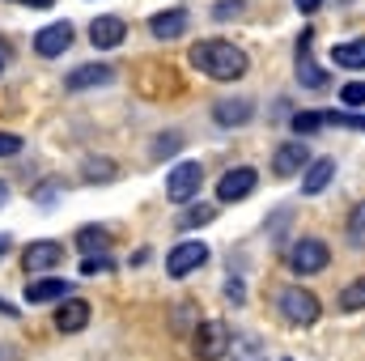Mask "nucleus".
<instances>
[{"instance_id":"1","label":"nucleus","mask_w":365,"mask_h":361,"mask_svg":"<svg viewBox=\"0 0 365 361\" xmlns=\"http://www.w3.org/2000/svg\"><path fill=\"white\" fill-rule=\"evenodd\" d=\"M191 64L204 77H212V81H238L251 68V60L242 56V47H234L230 39H200L191 47Z\"/></svg>"},{"instance_id":"2","label":"nucleus","mask_w":365,"mask_h":361,"mask_svg":"<svg viewBox=\"0 0 365 361\" xmlns=\"http://www.w3.org/2000/svg\"><path fill=\"white\" fill-rule=\"evenodd\" d=\"M276 310H280L293 327H310V323H319V315H323L319 298H314L310 289H302V285L280 289V293H276Z\"/></svg>"},{"instance_id":"3","label":"nucleus","mask_w":365,"mask_h":361,"mask_svg":"<svg viewBox=\"0 0 365 361\" xmlns=\"http://www.w3.org/2000/svg\"><path fill=\"white\" fill-rule=\"evenodd\" d=\"M191 353L200 361H221L230 353V327L221 319H204L195 323V336H191Z\"/></svg>"},{"instance_id":"4","label":"nucleus","mask_w":365,"mask_h":361,"mask_svg":"<svg viewBox=\"0 0 365 361\" xmlns=\"http://www.w3.org/2000/svg\"><path fill=\"white\" fill-rule=\"evenodd\" d=\"M327 264H331V247L323 238H297L289 247V272H297V276H314Z\"/></svg>"},{"instance_id":"5","label":"nucleus","mask_w":365,"mask_h":361,"mask_svg":"<svg viewBox=\"0 0 365 361\" xmlns=\"http://www.w3.org/2000/svg\"><path fill=\"white\" fill-rule=\"evenodd\" d=\"M200 183H204V166H200V162H179V166L170 171V179H166V195H170L175 204H191L195 191H200Z\"/></svg>"},{"instance_id":"6","label":"nucleus","mask_w":365,"mask_h":361,"mask_svg":"<svg viewBox=\"0 0 365 361\" xmlns=\"http://www.w3.org/2000/svg\"><path fill=\"white\" fill-rule=\"evenodd\" d=\"M255 183H259V175L251 166H234V171H225L217 179V195H221V204H238V200H247L255 191Z\"/></svg>"},{"instance_id":"7","label":"nucleus","mask_w":365,"mask_h":361,"mask_svg":"<svg viewBox=\"0 0 365 361\" xmlns=\"http://www.w3.org/2000/svg\"><path fill=\"white\" fill-rule=\"evenodd\" d=\"M208 264V247L204 243H179L175 251H170V260H166V272L182 280V276H191L195 268H204Z\"/></svg>"},{"instance_id":"8","label":"nucleus","mask_w":365,"mask_h":361,"mask_svg":"<svg viewBox=\"0 0 365 361\" xmlns=\"http://www.w3.org/2000/svg\"><path fill=\"white\" fill-rule=\"evenodd\" d=\"M73 47V21H51V26H43L38 34H34V51L38 56H64Z\"/></svg>"},{"instance_id":"9","label":"nucleus","mask_w":365,"mask_h":361,"mask_svg":"<svg viewBox=\"0 0 365 361\" xmlns=\"http://www.w3.org/2000/svg\"><path fill=\"white\" fill-rule=\"evenodd\" d=\"M115 81V68L110 64H81L64 77V90L81 93V90H98V86H110Z\"/></svg>"},{"instance_id":"10","label":"nucleus","mask_w":365,"mask_h":361,"mask_svg":"<svg viewBox=\"0 0 365 361\" xmlns=\"http://www.w3.org/2000/svg\"><path fill=\"white\" fill-rule=\"evenodd\" d=\"M310 166V149L302 145V141H289V145H280L272 158V175L276 179H289V175H297V171H306Z\"/></svg>"},{"instance_id":"11","label":"nucleus","mask_w":365,"mask_h":361,"mask_svg":"<svg viewBox=\"0 0 365 361\" xmlns=\"http://www.w3.org/2000/svg\"><path fill=\"white\" fill-rule=\"evenodd\" d=\"M128 39V26H123V17H93L90 21V43L98 47V51H110V47H119Z\"/></svg>"},{"instance_id":"12","label":"nucleus","mask_w":365,"mask_h":361,"mask_svg":"<svg viewBox=\"0 0 365 361\" xmlns=\"http://www.w3.org/2000/svg\"><path fill=\"white\" fill-rule=\"evenodd\" d=\"M60 260H64V247H60V243H51V238L30 243V247L21 251V264H26V272H51Z\"/></svg>"},{"instance_id":"13","label":"nucleus","mask_w":365,"mask_h":361,"mask_svg":"<svg viewBox=\"0 0 365 361\" xmlns=\"http://www.w3.org/2000/svg\"><path fill=\"white\" fill-rule=\"evenodd\" d=\"M251 115H255V102L251 98H221L212 106V119L221 128H242V123H251Z\"/></svg>"},{"instance_id":"14","label":"nucleus","mask_w":365,"mask_h":361,"mask_svg":"<svg viewBox=\"0 0 365 361\" xmlns=\"http://www.w3.org/2000/svg\"><path fill=\"white\" fill-rule=\"evenodd\" d=\"M64 293H73V285H68V280H60V276H38V280H30V285H26V302H30V306L60 302Z\"/></svg>"},{"instance_id":"15","label":"nucleus","mask_w":365,"mask_h":361,"mask_svg":"<svg viewBox=\"0 0 365 361\" xmlns=\"http://www.w3.org/2000/svg\"><path fill=\"white\" fill-rule=\"evenodd\" d=\"M297 51H302V56H297V81H302V86H310V90H327V73L306 56V51H310V30L297 39Z\"/></svg>"},{"instance_id":"16","label":"nucleus","mask_w":365,"mask_h":361,"mask_svg":"<svg viewBox=\"0 0 365 361\" xmlns=\"http://www.w3.org/2000/svg\"><path fill=\"white\" fill-rule=\"evenodd\" d=\"M86 323H90V302L68 298V302H60V306H56V327H60V332H68V336H73V332H81Z\"/></svg>"},{"instance_id":"17","label":"nucleus","mask_w":365,"mask_h":361,"mask_svg":"<svg viewBox=\"0 0 365 361\" xmlns=\"http://www.w3.org/2000/svg\"><path fill=\"white\" fill-rule=\"evenodd\" d=\"M149 30H153V39H179L182 30H187V9H162V13H153L149 17Z\"/></svg>"},{"instance_id":"18","label":"nucleus","mask_w":365,"mask_h":361,"mask_svg":"<svg viewBox=\"0 0 365 361\" xmlns=\"http://www.w3.org/2000/svg\"><path fill=\"white\" fill-rule=\"evenodd\" d=\"M77 251L90 260V255H106L110 251V234H106V225H81L77 230Z\"/></svg>"},{"instance_id":"19","label":"nucleus","mask_w":365,"mask_h":361,"mask_svg":"<svg viewBox=\"0 0 365 361\" xmlns=\"http://www.w3.org/2000/svg\"><path fill=\"white\" fill-rule=\"evenodd\" d=\"M331 179H336V162H331V158H319V162L306 166V183H302V191H306V195H319V191H327V183Z\"/></svg>"},{"instance_id":"20","label":"nucleus","mask_w":365,"mask_h":361,"mask_svg":"<svg viewBox=\"0 0 365 361\" xmlns=\"http://www.w3.org/2000/svg\"><path fill=\"white\" fill-rule=\"evenodd\" d=\"M331 60H336L340 68H353V73H361V68H365V39H353V43H336Z\"/></svg>"},{"instance_id":"21","label":"nucleus","mask_w":365,"mask_h":361,"mask_svg":"<svg viewBox=\"0 0 365 361\" xmlns=\"http://www.w3.org/2000/svg\"><path fill=\"white\" fill-rule=\"evenodd\" d=\"M340 310H344V315L365 310V276H357L353 285H344V289H340Z\"/></svg>"},{"instance_id":"22","label":"nucleus","mask_w":365,"mask_h":361,"mask_svg":"<svg viewBox=\"0 0 365 361\" xmlns=\"http://www.w3.org/2000/svg\"><path fill=\"white\" fill-rule=\"evenodd\" d=\"M344 234H349L353 247H361L365 251V200L361 204H353V213H349V221H344Z\"/></svg>"},{"instance_id":"23","label":"nucleus","mask_w":365,"mask_h":361,"mask_svg":"<svg viewBox=\"0 0 365 361\" xmlns=\"http://www.w3.org/2000/svg\"><path fill=\"white\" fill-rule=\"evenodd\" d=\"M212 217H217V208H212V204H191V208L182 213L179 225H182V230H200V225H208Z\"/></svg>"},{"instance_id":"24","label":"nucleus","mask_w":365,"mask_h":361,"mask_svg":"<svg viewBox=\"0 0 365 361\" xmlns=\"http://www.w3.org/2000/svg\"><path fill=\"white\" fill-rule=\"evenodd\" d=\"M81 175L90 183H102V179H115V166L106 162V158H86V166H81Z\"/></svg>"},{"instance_id":"25","label":"nucleus","mask_w":365,"mask_h":361,"mask_svg":"<svg viewBox=\"0 0 365 361\" xmlns=\"http://www.w3.org/2000/svg\"><path fill=\"white\" fill-rule=\"evenodd\" d=\"M323 128V111H297L293 115V132L306 136V132H319Z\"/></svg>"},{"instance_id":"26","label":"nucleus","mask_w":365,"mask_h":361,"mask_svg":"<svg viewBox=\"0 0 365 361\" xmlns=\"http://www.w3.org/2000/svg\"><path fill=\"white\" fill-rule=\"evenodd\" d=\"M340 98H344V106H365V81H349Z\"/></svg>"},{"instance_id":"27","label":"nucleus","mask_w":365,"mask_h":361,"mask_svg":"<svg viewBox=\"0 0 365 361\" xmlns=\"http://www.w3.org/2000/svg\"><path fill=\"white\" fill-rule=\"evenodd\" d=\"M13 153H21V136L0 132V158H13Z\"/></svg>"},{"instance_id":"28","label":"nucleus","mask_w":365,"mask_h":361,"mask_svg":"<svg viewBox=\"0 0 365 361\" xmlns=\"http://www.w3.org/2000/svg\"><path fill=\"white\" fill-rule=\"evenodd\" d=\"M102 268H110V260H106V255H90V260L81 264V272H86V276H93V272H102Z\"/></svg>"},{"instance_id":"29","label":"nucleus","mask_w":365,"mask_h":361,"mask_svg":"<svg viewBox=\"0 0 365 361\" xmlns=\"http://www.w3.org/2000/svg\"><path fill=\"white\" fill-rule=\"evenodd\" d=\"M212 13H217L221 21H225V17H238V13H242V0H230V4H217Z\"/></svg>"},{"instance_id":"30","label":"nucleus","mask_w":365,"mask_h":361,"mask_svg":"<svg viewBox=\"0 0 365 361\" xmlns=\"http://www.w3.org/2000/svg\"><path fill=\"white\" fill-rule=\"evenodd\" d=\"M293 4H297V13H306V17H310V13H319V4H323V0H293Z\"/></svg>"},{"instance_id":"31","label":"nucleus","mask_w":365,"mask_h":361,"mask_svg":"<svg viewBox=\"0 0 365 361\" xmlns=\"http://www.w3.org/2000/svg\"><path fill=\"white\" fill-rule=\"evenodd\" d=\"M225 298H230V302H242V298H247V293H242V289H238V280H230V285H225Z\"/></svg>"},{"instance_id":"32","label":"nucleus","mask_w":365,"mask_h":361,"mask_svg":"<svg viewBox=\"0 0 365 361\" xmlns=\"http://www.w3.org/2000/svg\"><path fill=\"white\" fill-rule=\"evenodd\" d=\"M17 4H30V9H51L56 0H17Z\"/></svg>"},{"instance_id":"33","label":"nucleus","mask_w":365,"mask_h":361,"mask_svg":"<svg viewBox=\"0 0 365 361\" xmlns=\"http://www.w3.org/2000/svg\"><path fill=\"white\" fill-rule=\"evenodd\" d=\"M9 247H13V238H9V234H0V255H4Z\"/></svg>"},{"instance_id":"34","label":"nucleus","mask_w":365,"mask_h":361,"mask_svg":"<svg viewBox=\"0 0 365 361\" xmlns=\"http://www.w3.org/2000/svg\"><path fill=\"white\" fill-rule=\"evenodd\" d=\"M4 195H9V187H4V179H0V204H4Z\"/></svg>"},{"instance_id":"35","label":"nucleus","mask_w":365,"mask_h":361,"mask_svg":"<svg viewBox=\"0 0 365 361\" xmlns=\"http://www.w3.org/2000/svg\"><path fill=\"white\" fill-rule=\"evenodd\" d=\"M0 310H4V315H13V310H9V306H4V302H0Z\"/></svg>"},{"instance_id":"36","label":"nucleus","mask_w":365,"mask_h":361,"mask_svg":"<svg viewBox=\"0 0 365 361\" xmlns=\"http://www.w3.org/2000/svg\"><path fill=\"white\" fill-rule=\"evenodd\" d=\"M0 68H4V56H0Z\"/></svg>"}]
</instances>
